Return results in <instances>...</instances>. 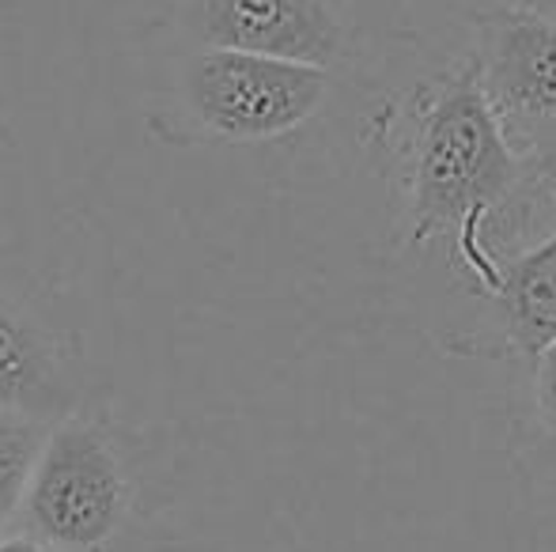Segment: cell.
<instances>
[{
	"label": "cell",
	"mask_w": 556,
	"mask_h": 552,
	"mask_svg": "<svg viewBox=\"0 0 556 552\" xmlns=\"http://www.w3.org/2000/svg\"><path fill=\"white\" fill-rule=\"evenodd\" d=\"M371 140L397 201L402 246L446 243L477 284L545 216L534 167L504 133L469 53L387 99Z\"/></svg>",
	"instance_id": "cell-1"
},
{
	"label": "cell",
	"mask_w": 556,
	"mask_h": 552,
	"mask_svg": "<svg viewBox=\"0 0 556 552\" xmlns=\"http://www.w3.org/2000/svg\"><path fill=\"white\" fill-rule=\"evenodd\" d=\"M140 432L106 406L61 416L23 496L20 530L58 552H129L152 518V473Z\"/></svg>",
	"instance_id": "cell-2"
},
{
	"label": "cell",
	"mask_w": 556,
	"mask_h": 552,
	"mask_svg": "<svg viewBox=\"0 0 556 552\" xmlns=\"http://www.w3.org/2000/svg\"><path fill=\"white\" fill-rule=\"evenodd\" d=\"M341 73L213 46H175L148 133L175 147L269 144L330 106Z\"/></svg>",
	"instance_id": "cell-3"
},
{
	"label": "cell",
	"mask_w": 556,
	"mask_h": 552,
	"mask_svg": "<svg viewBox=\"0 0 556 552\" xmlns=\"http://www.w3.org/2000/svg\"><path fill=\"white\" fill-rule=\"evenodd\" d=\"M469 57L504 133L534 167L545 216H556V23L534 8L489 4L469 20Z\"/></svg>",
	"instance_id": "cell-4"
},
{
	"label": "cell",
	"mask_w": 556,
	"mask_h": 552,
	"mask_svg": "<svg viewBox=\"0 0 556 552\" xmlns=\"http://www.w3.org/2000/svg\"><path fill=\"white\" fill-rule=\"evenodd\" d=\"M0 406L61 420L91 406L84 333L50 292L0 266Z\"/></svg>",
	"instance_id": "cell-5"
},
{
	"label": "cell",
	"mask_w": 556,
	"mask_h": 552,
	"mask_svg": "<svg viewBox=\"0 0 556 552\" xmlns=\"http://www.w3.org/2000/svg\"><path fill=\"white\" fill-rule=\"evenodd\" d=\"M170 38L330 73L359 53V27L344 0H182L170 15Z\"/></svg>",
	"instance_id": "cell-6"
},
{
	"label": "cell",
	"mask_w": 556,
	"mask_h": 552,
	"mask_svg": "<svg viewBox=\"0 0 556 552\" xmlns=\"http://www.w3.org/2000/svg\"><path fill=\"white\" fill-rule=\"evenodd\" d=\"M484 303L481 352L496 360H527L556 345V228L538 243H522L496 258L489 280L477 284Z\"/></svg>",
	"instance_id": "cell-7"
},
{
	"label": "cell",
	"mask_w": 556,
	"mask_h": 552,
	"mask_svg": "<svg viewBox=\"0 0 556 552\" xmlns=\"http://www.w3.org/2000/svg\"><path fill=\"white\" fill-rule=\"evenodd\" d=\"M58 420H42L0 406V538L20 526L23 496H27L30 473L42 454V442Z\"/></svg>",
	"instance_id": "cell-8"
},
{
	"label": "cell",
	"mask_w": 556,
	"mask_h": 552,
	"mask_svg": "<svg viewBox=\"0 0 556 552\" xmlns=\"http://www.w3.org/2000/svg\"><path fill=\"white\" fill-rule=\"evenodd\" d=\"M527 378H522V435L527 454L549 465L556 477V345L527 356Z\"/></svg>",
	"instance_id": "cell-9"
},
{
	"label": "cell",
	"mask_w": 556,
	"mask_h": 552,
	"mask_svg": "<svg viewBox=\"0 0 556 552\" xmlns=\"http://www.w3.org/2000/svg\"><path fill=\"white\" fill-rule=\"evenodd\" d=\"M0 552H58L53 545H46V541L30 538L27 530H12L0 538Z\"/></svg>",
	"instance_id": "cell-10"
},
{
	"label": "cell",
	"mask_w": 556,
	"mask_h": 552,
	"mask_svg": "<svg viewBox=\"0 0 556 552\" xmlns=\"http://www.w3.org/2000/svg\"><path fill=\"white\" fill-rule=\"evenodd\" d=\"M519 4L534 8L538 15H545V20H553V23H556V0H519Z\"/></svg>",
	"instance_id": "cell-11"
},
{
	"label": "cell",
	"mask_w": 556,
	"mask_h": 552,
	"mask_svg": "<svg viewBox=\"0 0 556 552\" xmlns=\"http://www.w3.org/2000/svg\"><path fill=\"white\" fill-rule=\"evenodd\" d=\"M0 133H4V121H0Z\"/></svg>",
	"instance_id": "cell-12"
}]
</instances>
